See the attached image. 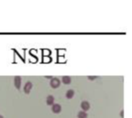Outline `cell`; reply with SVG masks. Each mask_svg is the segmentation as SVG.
I'll return each mask as SVG.
<instances>
[{"label":"cell","mask_w":132,"mask_h":118,"mask_svg":"<svg viewBox=\"0 0 132 118\" xmlns=\"http://www.w3.org/2000/svg\"><path fill=\"white\" fill-rule=\"evenodd\" d=\"M73 95H74V91H73V90H67V94H66V97H67V98H68V99L73 98Z\"/></svg>","instance_id":"8"},{"label":"cell","mask_w":132,"mask_h":118,"mask_svg":"<svg viewBox=\"0 0 132 118\" xmlns=\"http://www.w3.org/2000/svg\"><path fill=\"white\" fill-rule=\"evenodd\" d=\"M21 77L19 76H17L14 78V84H15V87H16V89L19 90L20 89V86H21Z\"/></svg>","instance_id":"2"},{"label":"cell","mask_w":132,"mask_h":118,"mask_svg":"<svg viewBox=\"0 0 132 118\" xmlns=\"http://www.w3.org/2000/svg\"><path fill=\"white\" fill-rule=\"evenodd\" d=\"M78 118H87V114L84 111H80L77 114Z\"/></svg>","instance_id":"9"},{"label":"cell","mask_w":132,"mask_h":118,"mask_svg":"<svg viewBox=\"0 0 132 118\" xmlns=\"http://www.w3.org/2000/svg\"><path fill=\"white\" fill-rule=\"evenodd\" d=\"M32 87V83L31 82H27V83L25 84L24 88H23L24 92H25L26 94H29V92H30V90H31Z\"/></svg>","instance_id":"3"},{"label":"cell","mask_w":132,"mask_h":118,"mask_svg":"<svg viewBox=\"0 0 132 118\" xmlns=\"http://www.w3.org/2000/svg\"><path fill=\"white\" fill-rule=\"evenodd\" d=\"M80 107H81V108L83 109V111H84V112H85V111H88V110L90 109V104H89L87 101H84V102L81 103Z\"/></svg>","instance_id":"5"},{"label":"cell","mask_w":132,"mask_h":118,"mask_svg":"<svg viewBox=\"0 0 132 118\" xmlns=\"http://www.w3.org/2000/svg\"><path fill=\"white\" fill-rule=\"evenodd\" d=\"M0 118H3V117H2V116H1V115H0Z\"/></svg>","instance_id":"12"},{"label":"cell","mask_w":132,"mask_h":118,"mask_svg":"<svg viewBox=\"0 0 132 118\" xmlns=\"http://www.w3.org/2000/svg\"><path fill=\"white\" fill-rule=\"evenodd\" d=\"M96 78H97V77H88V79L90 80H94Z\"/></svg>","instance_id":"10"},{"label":"cell","mask_w":132,"mask_h":118,"mask_svg":"<svg viewBox=\"0 0 132 118\" xmlns=\"http://www.w3.org/2000/svg\"><path fill=\"white\" fill-rule=\"evenodd\" d=\"M62 81L64 84H70L71 83V78L68 76L66 77H63L62 78Z\"/></svg>","instance_id":"7"},{"label":"cell","mask_w":132,"mask_h":118,"mask_svg":"<svg viewBox=\"0 0 132 118\" xmlns=\"http://www.w3.org/2000/svg\"><path fill=\"white\" fill-rule=\"evenodd\" d=\"M53 103H54V97L52 95L48 96L47 98H46V104H47V105H49V106L53 105Z\"/></svg>","instance_id":"6"},{"label":"cell","mask_w":132,"mask_h":118,"mask_svg":"<svg viewBox=\"0 0 132 118\" xmlns=\"http://www.w3.org/2000/svg\"><path fill=\"white\" fill-rule=\"evenodd\" d=\"M50 84V87L52 88L56 89V88H58L60 86V81L57 78H53V79H51Z\"/></svg>","instance_id":"1"},{"label":"cell","mask_w":132,"mask_h":118,"mask_svg":"<svg viewBox=\"0 0 132 118\" xmlns=\"http://www.w3.org/2000/svg\"><path fill=\"white\" fill-rule=\"evenodd\" d=\"M121 117H123V116H124V111H122L121 113Z\"/></svg>","instance_id":"11"},{"label":"cell","mask_w":132,"mask_h":118,"mask_svg":"<svg viewBox=\"0 0 132 118\" xmlns=\"http://www.w3.org/2000/svg\"><path fill=\"white\" fill-rule=\"evenodd\" d=\"M52 111L54 114H59L61 111V106L58 104H53L52 107Z\"/></svg>","instance_id":"4"}]
</instances>
